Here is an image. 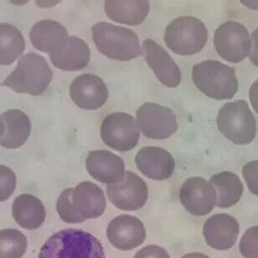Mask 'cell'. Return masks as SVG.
<instances>
[{"instance_id": "6da1fadb", "label": "cell", "mask_w": 258, "mask_h": 258, "mask_svg": "<svg viewBox=\"0 0 258 258\" xmlns=\"http://www.w3.org/2000/svg\"><path fill=\"white\" fill-rule=\"evenodd\" d=\"M38 258H106L99 240L80 229H64L45 241Z\"/></svg>"}, {"instance_id": "7a4b0ae2", "label": "cell", "mask_w": 258, "mask_h": 258, "mask_svg": "<svg viewBox=\"0 0 258 258\" xmlns=\"http://www.w3.org/2000/svg\"><path fill=\"white\" fill-rule=\"evenodd\" d=\"M92 32L97 50L110 59L128 61L143 54L138 35L128 28L99 22L92 26Z\"/></svg>"}, {"instance_id": "3957f363", "label": "cell", "mask_w": 258, "mask_h": 258, "mask_svg": "<svg viewBox=\"0 0 258 258\" xmlns=\"http://www.w3.org/2000/svg\"><path fill=\"white\" fill-rule=\"evenodd\" d=\"M53 79L52 70L42 55L29 52L23 55L7 78L2 82L18 93L40 96Z\"/></svg>"}, {"instance_id": "277c9868", "label": "cell", "mask_w": 258, "mask_h": 258, "mask_svg": "<svg viewBox=\"0 0 258 258\" xmlns=\"http://www.w3.org/2000/svg\"><path fill=\"white\" fill-rule=\"evenodd\" d=\"M192 80L201 92L214 99H231L238 91L236 71L218 60H206L195 64Z\"/></svg>"}, {"instance_id": "5b68a950", "label": "cell", "mask_w": 258, "mask_h": 258, "mask_svg": "<svg viewBox=\"0 0 258 258\" xmlns=\"http://www.w3.org/2000/svg\"><path fill=\"white\" fill-rule=\"evenodd\" d=\"M217 127L226 139L237 145L251 144L256 137V118L244 100L227 102L221 107Z\"/></svg>"}, {"instance_id": "8992f818", "label": "cell", "mask_w": 258, "mask_h": 258, "mask_svg": "<svg viewBox=\"0 0 258 258\" xmlns=\"http://www.w3.org/2000/svg\"><path fill=\"white\" fill-rule=\"evenodd\" d=\"M208 40V31L201 20L192 16H181L167 26L164 42L178 55H191L201 52Z\"/></svg>"}, {"instance_id": "52a82bcc", "label": "cell", "mask_w": 258, "mask_h": 258, "mask_svg": "<svg viewBox=\"0 0 258 258\" xmlns=\"http://www.w3.org/2000/svg\"><path fill=\"white\" fill-rule=\"evenodd\" d=\"M214 45L222 59L231 63L241 62L250 54L251 37L245 25L227 21L220 25L214 35Z\"/></svg>"}, {"instance_id": "ba28073f", "label": "cell", "mask_w": 258, "mask_h": 258, "mask_svg": "<svg viewBox=\"0 0 258 258\" xmlns=\"http://www.w3.org/2000/svg\"><path fill=\"white\" fill-rule=\"evenodd\" d=\"M100 135L107 146L119 152L134 149L140 138L134 117L125 112H113L106 116L100 127Z\"/></svg>"}, {"instance_id": "9c48e42d", "label": "cell", "mask_w": 258, "mask_h": 258, "mask_svg": "<svg viewBox=\"0 0 258 258\" xmlns=\"http://www.w3.org/2000/svg\"><path fill=\"white\" fill-rule=\"evenodd\" d=\"M137 126L144 136L151 139H166L178 130L176 116L169 107L145 102L136 112Z\"/></svg>"}, {"instance_id": "30bf717a", "label": "cell", "mask_w": 258, "mask_h": 258, "mask_svg": "<svg viewBox=\"0 0 258 258\" xmlns=\"http://www.w3.org/2000/svg\"><path fill=\"white\" fill-rule=\"evenodd\" d=\"M109 201L122 211H138L149 198V189L144 179L134 172H125L124 178L117 184H107Z\"/></svg>"}, {"instance_id": "8fae6325", "label": "cell", "mask_w": 258, "mask_h": 258, "mask_svg": "<svg viewBox=\"0 0 258 258\" xmlns=\"http://www.w3.org/2000/svg\"><path fill=\"white\" fill-rule=\"evenodd\" d=\"M179 199L187 211L196 216L208 215L216 206V191L210 182L191 177L182 184Z\"/></svg>"}, {"instance_id": "7c38bea8", "label": "cell", "mask_w": 258, "mask_h": 258, "mask_svg": "<svg viewBox=\"0 0 258 258\" xmlns=\"http://www.w3.org/2000/svg\"><path fill=\"white\" fill-rule=\"evenodd\" d=\"M70 97L77 107L97 110L107 102L108 89L103 80L97 75H80L69 87Z\"/></svg>"}, {"instance_id": "4fadbf2b", "label": "cell", "mask_w": 258, "mask_h": 258, "mask_svg": "<svg viewBox=\"0 0 258 258\" xmlns=\"http://www.w3.org/2000/svg\"><path fill=\"white\" fill-rule=\"evenodd\" d=\"M110 243L122 251H130L144 243L146 229L139 218L130 215H121L111 221L107 229Z\"/></svg>"}, {"instance_id": "5bb4252c", "label": "cell", "mask_w": 258, "mask_h": 258, "mask_svg": "<svg viewBox=\"0 0 258 258\" xmlns=\"http://www.w3.org/2000/svg\"><path fill=\"white\" fill-rule=\"evenodd\" d=\"M240 226L238 221L228 214H216L207 219L203 235L206 243L219 251H226L236 244Z\"/></svg>"}, {"instance_id": "9a60e30c", "label": "cell", "mask_w": 258, "mask_h": 258, "mask_svg": "<svg viewBox=\"0 0 258 258\" xmlns=\"http://www.w3.org/2000/svg\"><path fill=\"white\" fill-rule=\"evenodd\" d=\"M143 47L146 62L159 82L170 88L178 87L181 82V72L169 53L150 39L144 40Z\"/></svg>"}, {"instance_id": "2e32d148", "label": "cell", "mask_w": 258, "mask_h": 258, "mask_svg": "<svg viewBox=\"0 0 258 258\" xmlns=\"http://www.w3.org/2000/svg\"><path fill=\"white\" fill-rule=\"evenodd\" d=\"M86 166L88 174L101 183L114 184L124 178V162L119 156L107 150L89 152Z\"/></svg>"}, {"instance_id": "e0dca14e", "label": "cell", "mask_w": 258, "mask_h": 258, "mask_svg": "<svg viewBox=\"0 0 258 258\" xmlns=\"http://www.w3.org/2000/svg\"><path fill=\"white\" fill-rule=\"evenodd\" d=\"M135 164L142 174L154 180L169 179L175 167V161L169 152L154 146L142 148L135 157Z\"/></svg>"}, {"instance_id": "ac0fdd59", "label": "cell", "mask_w": 258, "mask_h": 258, "mask_svg": "<svg viewBox=\"0 0 258 258\" xmlns=\"http://www.w3.org/2000/svg\"><path fill=\"white\" fill-rule=\"evenodd\" d=\"M0 126V144L5 149L22 147L31 133L30 117L19 109L8 110L2 113Z\"/></svg>"}, {"instance_id": "d6986e66", "label": "cell", "mask_w": 258, "mask_h": 258, "mask_svg": "<svg viewBox=\"0 0 258 258\" xmlns=\"http://www.w3.org/2000/svg\"><path fill=\"white\" fill-rule=\"evenodd\" d=\"M72 203L76 211L85 221L102 216L107 206L104 192L90 181L82 182L75 187Z\"/></svg>"}, {"instance_id": "ffe728a7", "label": "cell", "mask_w": 258, "mask_h": 258, "mask_svg": "<svg viewBox=\"0 0 258 258\" xmlns=\"http://www.w3.org/2000/svg\"><path fill=\"white\" fill-rule=\"evenodd\" d=\"M30 41L41 52H56L64 48L69 40L67 29L52 20H43L35 23L30 32Z\"/></svg>"}, {"instance_id": "44dd1931", "label": "cell", "mask_w": 258, "mask_h": 258, "mask_svg": "<svg viewBox=\"0 0 258 258\" xmlns=\"http://www.w3.org/2000/svg\"><path fill=\"white\" fill-rule=\"evenodd\" d=\"M50 61L58 69L67 72H77L88 66L91 60L89 46L84 40L77 36H71L64 48L50 53Z\"/></svg>"}, {"instance_id": "7402d4cb", "label": "cell", "mask_w": 258, "mask_h": 258, "mask_svg": "<svg viewBox=\"0 0 258 258\" xmlns=\"http://www.w3.org/2000/svg\"><path fill=\"white\" fill-rule=\"evenodd\" d=\"M12 216L22 228L36 230L45 222L46 212L40 199L30 194H22L13 202Z\"/></svg>"}, {"instance_id": "603a6c76", "label": "cell", "mask_w": 258, "mask_h": 258, "mask_svg": "<svg viewBox=\"0 0 258 258\" xmlns=\"http://www.w3.org/2000/svg\"><path fill=\"white\" fill-rule=\"evenodd\" d=\"M149 1L146 0H106L105 12L115 22L127 25H139L149 15Z\"/></svg>"}, {"instance_id": "cb8c5ba5", "label": "cell", "mask_w": 258, "mask_h": 258, "mask_svg": "<svg viewBox=\"0 0 258 258\" xmlns=\"http://www.w3.org/2000/svg\"><path fill=\"white\" fill-rule=\"evenodd\" d=\"M210 183L216 191V206L219 208H230L241 200L244 187L238 175L232 172L222 171L214 174Z\"/></svg>"}, {"instance_id": "d4e9b609", "label": "cell", "mask_w": 258, "mask_h": 258, "mask_svg": "<svg viewBox=\"0 0 258 258\" xmlns=\"http://www.w3.org/2000/svg\"><path fill=\"white\" fill-rule=\"evenodd\" d=\"M25 49V38L15 25H0V64L9 66L15 62Z\"/></svg>"}, {"instance_id": "484cf974", "label": "cell", "mask_w": 258, "mask_h": 258, "mask_svg": "<svg viewBox=\"0 0 258 258\" xmlns=\"http://www.w3.org/2000/svg\"><path fill=\"white\" fill-rule=\"evenodd\" d=\"M26 236L16 229L0 231V258H22L27 250Z\"/></svg>"}, {"instance_id": "4316f807", "label": "cell", "mask_w": 258, "mask_h": 258, "mask_svg": "<svg viewBox=\"0 0 258 258\" xmlns=\"http://www.w3.org/2000/svg\"><path fill=\"white\" fill-rule=\"evenodd\" d=\"M73 189L74 188H68L61 192L56 202V211L66 223H82L85 220L78 215L72 203Z\"/></svg>"}, {"instance_id": "83f0119b", "label": "cell", "mask_w": 258, "mask_h": 258, "mask_svg": "<svg viewBox=\"0 0 258 258\" xmlns=\"http://www.w3.org/2000/svg\"><path fill=\"white\" fill-rule=\"evenodd\" d=\"M239 249L245 258H258V226L250 227L245 231Z\"/></svg>"}, {"instance_id": "f1b7e54d", "label": "cell", "mask_w": 258, "mask_h": 258, "mask_svg": "<svg viewBox=\"0 0 258 258\" xmlns=\"http://www.w3.org/2000/svg\"><path fill=\"white\" fill-rule=\"evenodd\" d=\"M1 183H0V201H7L12 196L16 188V176L12 169L5 165L0 166Z\"/></svg>"}, {"instance_id": "f546056e", "label": "cell", "mask_w": 258, "mask_h": 258, "mask_svg": "<svg viewBox=\"0 0 258 258\" xmlns=\"http://www.w3.org/2000/svg\"><path fill=\"white\" fill-rule=\"evenodd\" d=\"M242 175L251 193L258 196V160H252L244 165Z\"/></svg>"}, {"instance_id": "4dcf8cb0", "label": "cell", "mask_w": 258, "mask_h": 258, "mask_svg": "<svg viewBox=\"0 0 258 258\" xmlns=\"http://www.w3.org/2000/svg\"><path fill=\"white\" fill-rule=\"evenodd\" d=\"M134 258H170L164 248L156 245H149L139 250Z\"/></svg>"}, {"instance_id": "1f68e13d", "label": "cell", "mask_w": 258, "mask_h": 258, "mask_svg": "<svg viewBox=\"0 0 258 258\" xmlns=\"http://www.w3.org/2000/svg\"><path fill=\"white\" fill-rule=\"evenodd\" d=\"M249 58L252 64L258 67V28L251 34V47Z\"/></svg>"}, {"instance_id": "d6a6232c", "label": "cell", "mask_w": 258, "mask_h": 258, "mask_svg": "<svg viewBox=\"0 0 258 258\" xmlns=\"http://www.w3.org/2000/svg\"><path fill=\"white\" fill-rule=\"evenodd\" d=\"M249 97H250V101L254 111H256L258 114V80L251 85L250 92H249Z\"/></svg>"}, {"instance_id": "836d02e7", "label": "cell", "mask_w": 258, "mask_h": 258, "mask_svg": "<svg viewBox=\"0 0 258 258\" xmlns=\"http://www.w3.org/2000/svg\"><path fill=\"white\" fill-rule=\"evenodd\" d=\"M181 258H210L203 253H199V252H193V253H188Z\"/></svg>"}]
</instances>
